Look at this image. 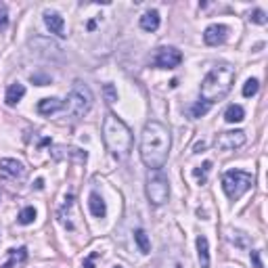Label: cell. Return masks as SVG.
<instances>
[{"mask_svg": "<svg viewBox=\"0 0 268 268\" xmlns=\"http://www.w3.org/2000/svg\"><path fill=\"white\" fill-rule=\"evenodd\" d=\"M172 147L170 130L162 122H149L141 134V159L149 170H162Z\"/></svg>", "mask_w": 268, "mask_h": 268, "instance_id": "6da1fadb", "label": "cell"}, {"mask_svg": "<svg viewBox=\"0 0 268 268\" xmlns=\"http://www.w3.org/2000/svg\"><path fill=\"white\" fill-rule=\"evenodd\" d=\"M235 82V69L228 65L214 67L212 71H207V75L201 82V99L203 103L212 105L216 101H222L233 88Z\"/></svg>", "mask_w": 268, "mask_h": 268, "instance_id": "7a4b0ae2", "label": "cell"}, {"mask_svg": "<svg viewBox=\"0 0 268 268\" xmlns=\"http://www.w3.org/2000/svg\"><path fill=\"white\" fill-rule=\"evenodd\" d=\"M103 139L107 149L116 157H126L132 149V132L130 128L113 113H107V118L103 122Z\"/></svg>", "mask_w": 268, "mask_h": 268, "instance_id": "3957f363", "label": "cell"}, {"mask_svg": "<svg viewBox=\"0 0 268 268\" xmlns=\"http://www.w3.org/2000/svg\"><path fill=\"white\" fill-rule=\"evenodd\" d=\"M92 107V92L90 88L80 82V80H75L71 90H69V97L65 101V111L69 113L71 118H84L86 113L90 111Z\"/></svg>", "mask_w": 268, "mask_h": 268, "instance_id": "277c9868", "label": "cell"}, {"mask_svg": "<svg viewBox=\"0 0 268 268\" xmlns=\"http://www.w3.org/2000/svg\"><path fill=\"white\" fill-rule=\"evenodd\" d=\"M252 184H254V176L243 170H228L222 176V189L231 201L241 199L247 191L252 189Z\"/></svg>", "mask_w": 268, "mask_h": 268, "instance_id": "5b68a950", "label": "cell"}, {"mask_svg": "<svg viewBox=\"0 0 268 268\" xmlns=\"http://www.w3.org/2000/svg\"><path fill=\"white\" fill-rule=\"evenodd\" d=\"M157 174H149L147 178V199L153 203V205H164L168 199H170V184H168V178L159 174V170H155Z\"/></svg>", "mask_w": 268, "mask_h": 268, "instance_id": "8992f818", "label": "cell"}, {"mask_svg": "<svg viewBox=\"0 0 268 268\" xmlns=\"http://www.w3.org/2000/svg\"><path fill=\"white\" fill-rule=\"evenodd\" d=\"M245 141H247V137H245L243 130H226V132L216 134L214 145H216V149H220V151H235V149L243 147Z\"/></svg>", "mask_w": 268, "mask_h": 268, "instance_id": "52a82bcc", "label": "cell"}, {"mask_svg": "<svg viewBox=\"0 0 268 268\" xmlns=\"http://www.w3.org/2000/svg\"><path fill=\"white\" fill-rule=\"evenodd\" d=\"M182 63V52L174 46H162L153 59V65L159 67V69H174Z\"/></svg>", "mask_w": 268, "mask_h": 268, "instance_id": "ba28073f", "label": "cell"}, {"mask_svg": "<svg viewBox=\"0 0 268 268\" xmlns=\"http://www.w3.org/2000/svg\"><path fill=\"white\" fill-rule=\"evenodd\" d=\"M228 38V28L222 25V23H212L205 32H203V42L207 46H218V44H224Z\"/></svg>", "mask_w": 268, "mask_h": 268, "instance_id": "9c48e42d", "label": "cell"}, {"mask_svg": "<svg viewBox=\"0 0 268 268\" xmlns=\"http://www.w3.org/2000/svg\"><path fill=\"white\" fill-rule=\"evenodd\" d=\"M44 23L46 28L50 30V34H57V36H65V21L59 13H52V11H46L44 13Z\"/></svg>", "mask_w": 268, "mask_h": 268, "instance_id": "30bf717a", "label": "cell"}, {"mask_svg": "<svg viewBox=\"0 0 268 268\" xmlns=\"http://www.w3.org/2000/svg\"><path fill=\"white\" fill-rule=\"evenodd\" d=\"M52 157L55 159H73L78 164H84L86 162V151H80V149H73V147H61V151H52Z\"/></svg>", "mask_w": 268, "mask_h": 268, "instance_id": "8fae6325", "label": "cell"}, {"mask_svg": "<svg viewBox=\"0 0 268 268\" xmlns=\"http://www.w3.org/2000/svg\"><path fill=\"white\" fill-rule=\"evenodd\" d=\"M0 170H3L5 174L11 176V178H23L25 176L23 164L17 162V159H0Z\"/></svg>", "mask_w": 268, "mask_h": 268, "instance_id": "7c38bea8", "label": "cell"}, {"mask_svg": "<svg viewBox=\"0 0 268 268\" xmlns=\"http://www.w3.org/2000/svg\"><path fill=\"white\" fill-rule=\"evenodd\" d=\"M61 109H65V103L61 99H57V97L42 99L40 103H38V113H40V116H52V113L61 111Z\"/></svg>", "mask_w": 268, "mask_h": 268, "instance_id": "4fadbf2b", "label": "cell"}, {"mask_svg": "<svg viewBox=\"0 0 268 268\" xmlns=\"http://www.w3.org/2000/svg\"><path fill=\"white\" fill-rule=\"evenodd\" d=\"M88 207H90V214L94 218H105V214H107V203H105V199L99 193H90Z\"/></svg>", "mask_w": 268, "mask_h": 268, "instance_id": "5bb4252c", "label": "cell"}, {"mask_svg": "<svg viewBox=\"0 0 268 268\" xmlns=\"http://www.w3.org/2000/svg\"><path fill=\"white\" fill-rule=\"evenodd\" d=\"M25 260H28V250H25V247H19V250H9V260L0 268H19Z\"/></svg>", "mask_w": 268, "mask_h": 268, "instance_id": "9a60e30c", "label": "cell"}, {"mask_svg": "<svg viewBox=\"0 0 268 268\" xmlns=\"http://www.w3.org/2000/svg\"><path fill=\"white\" fill-rule=\"evenodd\" d=\"M159 13L157 11H147L143 17H141V28L145 30V32H157V28H159Z\"/></svg>", "mask_w": 268, "mask_h": 268, "instance_id": "2e32d148", "label": "cell"}, {"mask_svg": "<svg viewBox=\"0 0 268 268\" xmlns=\"http://www.w3.org/2000/svg\"><path fill=\"white\" fill-rule=\"evenodd\" d=\"M195 243H197V256H199V262H201V268H209V243H207V237L199 235Z\"/></svg>", "mask_w": 268, "mask_h": 268, "instance_id": "e0dca14e", "label": "cell"}, {"mask_svg": "<svg viewBox=\"0 0 268 268\" xmlns=\"http://www.w3.org/2000/svg\"><path fill=\"white\" fill-rule=\"evenodd\" d=\"M23 94H25V86L19 84V82H15V84H11V86L7 88L5 101H7V105H15V103H19V101L23 99Z\"/></svg>", "mask_w": 268, "mask_h": 268, "instance_id": "ac0fdd59", "label": "cell"}, {"mask_svg": "<svg viewBox=\"0 0 268 268\" xmlns=\"http://www.w3.org/2000/svg\"><path fill=\"white\" fill-rule=\"evenodd\" d=\"M243 118H245V111H243L241 105H231V107H228V109L224 111V120H226L228 124L243 122Z\"/></svg>", "mask_w": 268, "mask_h": 268, "instance_id": "d6986e66", "label": "cell"}, {"mask_svg": "<svg viewBox=\"0 0 268 268\" xmlns=\"http://www.w3.org/2000/svg\"><path fill=\"white\" fill-rule=\"evenodd\" d=\"M134 241H137L139 250H141L143 254H149V252H151V241H149V237H147V233L143 231V228H137V231H134Z\"/></svg>", "mask_w": 268, "mask_h": 268, "instance_id": "ffe728a7", "label": "cell"}, {"mask_svg": "<svg viewBox=\"0 0 268 268\" xmlns=\"http://www.w3.org/2000/svg\"><path fill=\"white\" fill-rule=\"evenodd\" d=\"M36 220V209L30 205V207H23L21 212H19V216H17V222L19 224H23V226H28V224H32Z\"/></svg>", "mask_w": 268, "mask_h": 268, "instance_id": "44dd1931", "label": "cell"}, {"mask_svg": "<svg viewBox=\"0 0 268 268\" xmlns=\"http://www.w3.org/2000/svg\"><path fill=\"white\" fill-rule=\"evenodd\" d=\"M258 88H260V82H258L256 78H250V80L243 84V97H247V99L254 97V94L258 92Z\"/></svg>", "mask_w": 268, "mask_h": 268, "instance_id": "7402d4cb", "label": "cell"}, {"mask_svg": "<svg viewBox=\"0 0 268 268\" xmlns=\"http://www.w3.org/2000/svg\"><path fill=\"white\" fill-rule=\"evenodd\" d=\"M103 94H105V101L107 103H116L118 101V90L113 84H105L103 86Z\"/></svg>", "mask_w": 268, "mask_h": 268, "instance_id": "603a6c76", "label": "cell"}, {"mask_svg": "<svg viewBox=\"0 0 268 268\" xmlns=\"http://www.w3.org/2000/svg\"><path fill=\"white\" fill-rule=\"evenodd\" d=\"M209 111V105L207 103H195L193 107H191V116H193V118H201V116H205V113Z\"/></svg>", "mask_w": 268, "mask_h": 268, "instance_id": "cb8c5ba5", "label": "cell"}, {"mask_svg": "<svg viewBox=\"0 0 268 268\" xmlns=\"http://www.w3.org/2000/svg\"><path fill=\"white\" fill-rule=\"evenodd\" d=\"M250 21H252V23H258V25H264L268 19H266V13H264L262 9H256V11L250 15Z\"/></svg>", "mask_w": 268, "mask_h": 268, "instance_id": "d4e9b609", "label": "cell"}, {"mask_svg": "<svg viewBox=\"0 0 268 268\" xmlns=\"http://www.w3.org/2000/svg\"><path fill=\"white\" fill-rule=\"evenodd\" d=\"M209 168H212V162H205V164L201 166V170H195V172H193L195 178L199 180V184H203V182H205V174L209 172Z\"/></svg>", "mask_w": 268, "mask_h": 268, "instance_id": "484cf974", "label": "cell"}, {"mask_svg": "<svg viewBox=\"0 0 268 268\" xmlns=\"http://www.w3.org/2000/svg\"><path fill=\"white\" fill-rule=\"evenodd\" d=\"M32 82L38 84V86H46V84L52 82V78H50V75H42V73H34L32 75Z\"/></svg>", "mask_w": 268, "mask_h": 268, "instance_id": "4316f807", "label": "cell"}, {"mask_svg": "<svg viewBox=\"0 0 268 268\" xmlns=\"http://www.w3.org/2000/svg\"><path fill=\"white\" fill-rule=\"evenodd\" d=\"M7 21H9V13H7V7L0 3V28H5L7 25Z\"/></svg>", "mask_w": 268, "mask_h": 268, "instance_id": "83f0119b", "label": "cell"}, {"mask_svg": "<svg viewBox=\"0 0 268 268\" xmlns=\"http://www.w3.org/2000/svg\"><path fill=\"white\" fill-rule=\"evenodd\" d=\"M99 254H90V258H86L84 260V264H82V268H94V258H97Z\"/></svg>", "mask_w": 268, "mask_h": 268, "instance_id": "f1b7e54d", "label": "cell"}, {"mask_svg": "<svg viewBox=\"0 0 268 268\" xmlns=\"http://www.w3.org/2000/svg\"><path fill=\"white\" fill-rule=\"evenodd\" d=\"M252 262H254L256 268H264V266H262V260H260V252H252Z\"/></svg>", "mask_w": 268, "mask_h": 268, "instance_id": "f546056e", "label": "cell"}, {"mask_svg": "<svg viewBox=\"0 0 268 268\" xmlns=\"http://www.w3.org/2000/svg\"><path fill=\"white\" fill-rule=\"evenodd\" d=\"M42 186H44V180L38 178V180H36V189H42Z\"/></svg>", "mask_w": 268, "mask_h": 268, "instance_id": "4dcf8cb0", "label": "cell"}, {"mask_svg": "<svg viewBox=\"0 0 268 268\" xmlns=\"http://www.w3.org/2000/svg\"><path fill=\"white\" fill-rule=\"evenodd\" d=\"M116 268H122V266H116Z\"/></svg>", "mask_w": 268, "mask_h": 268, "instance_id": "1f68e13d", "label": "cell"}]
</instances>
